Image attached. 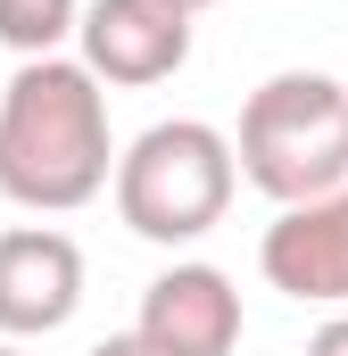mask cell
Listing matches in <instances>:
<instances>
[{
  "label": "cell",
  "mask_w": 348,
  "mask_h": 356,
  "mask_svg": "<svg viewBox=\"0 0 348 356\" xmlns=\"http://www.w3.org/2000/svg\"><path fill=\"white\" fill-rule=\"evenodd\" d=\"M91 356H158V348H141L133 332H116V340H100V348H91Z\"/></svg>",
  "instance_id": "obj_10"
},
{
  "label": "cell",
  "mask_w": 348,
  "mask_h": 356,
  "mask_svg": "<svg viewBox=\"0 0 348 356\" xmlns=\"http://www.w3.org/2000/svg\"><path fill=\"white\" fill-rule=\"evenodd\" d=\"M84 307V249L58 224L0 232V340H50Z\"/></svg>",
  "instance_id": "obj_5"
},
{
  "label": "cell",
  "mask_w": 348,
  "mask_h": 356,
  "mask_svg": "<svg viewBox=\"0 0 348 356\" xmlns=\"http://www.w3.org/2000/svg\"><path fill=\"white\" fill-rule=\"evenodd\" d=\"M258 266H265V282L282 298L348 315V182L324 191V199L282 207L265 224V241H258Z\"/></svg>",
  "instance_id": "obj_6"
},
{
  "label": "cell",
  "mask_w": 348,
  "mask_h": 356,
  "mask_svg": "<svg viewBox=\"0 0 348 356\" xmlns=\"http://www.w3.org/2000/svg\"><path fill=\"white\" fill-rule=\"evenodd\" d=\"M166 8H182V17H199V8H216V0H166Z\"/></svg>",
  "instance_id": "obj_11"
},
{
  "label": "cell",
  "mask_w": 348,
  "mask_h": 356,
  "mask_svg": "<svg viewBox=\"0 0 348 356\" xmlns=\"http://www.w3.org/2000/svg\"><path fill=\"white\" fill-rule=\"evenodd\" d=\"M224 141H232L241 182H258L274 207L324 199L348 182V91L315 67H282L249 91L241 133H224Z\"/></svg>",
  "instance_id": "obj_2"
},
{
  "label": "cell",
  "mask_w": 348,
  "mask_h": 356,
  "mask_svg": "<svg viewBox=\"0 0 348 356\" xmlns=\"http://www.w3.org/2000/svg\"><path fill=\"white\" fill-rule=\"evenodd\" d=\"M340 91H348V83H340Z\"/></svg>",
  "instance_id": "obj_13"
},
{
  "label": "cell",
  "mask_w": 348,
  "mask_h": 356,
  "mask_svg": "<svg viewBox=\"0 0 348 356\" xmlns=\"http://www.w3.org/2000/svg\"><path fill=\"white\" fill-rule=\"evenodd\" d=\"M307 356H348V315H332V323H315V340H307Z\"/></svg>",
  "instance_id": "obj_9"
},
{
  "label": "cell",
  "mask_w": 348,
  "mask_h": 356,
  "mask_svg": "<svg viewBox=\"0 0 348 356\" xmlns=\"http://www.w3.org/2000/svg\"><path fill=\"white\" fill-rule=\"evenodd\" d=\"M116 175L108 91L84 58H25L0 91V199L33 216H75Z\"/></svg>",
  "instance_id": "obj_1"
},
{
  "label": "cell",
  "mask_w": 348,
  "mask_h": 356,
  "mask_svg": "<svg viewBox=\"0 0 348 356\" xmlns=\"http://www.w3.org/2000/svg\"><path fill=\"white\" fill-rule=\"evenodd\" d=\"M116 216L158 241V249H191L224 224L232 191H241V166H232V141L199 116H174V124H150L133 149H116Z\"/></svg>",
  "instance_id": "obj_3"
},
{
  "label": "cell",
  "mask_w": 348,
  "mask_h": 356,
  "mask_svg": "<svg viewBox=\"0 0 348 356\" xmlns=\"http://www.w3.org/2000/svg\"><path fill=\"white\" fill-rule=\"evenodd\" d=\"M75 17H84V0H0V42L17 58H58Z\"/></svg>",
  "instance_id": "obj_8"
},
{
  "label": "cell",
  "mask_w": 348,
  "mask_h": 356,
  "mask_svg": "<svg viewBox=\"0 0 348 356\" xmlns=\"http://www.w3.org/2000/svg\"><path fill=\"white\" fill-rule=\"evenodd\" d=\"M0 356H25V340H0Z\"/></svg>",
  "instance_id": "obj_12"
},
{
  "label": "cell",
  "mask_w": 348,
  "mask_h": 356,
  "mask_svg": "<svg viewBox=\"0 0 348 356\" xmlns=\"http://www.w3.org/2000/svg\"><path fill=\"white\" fill-rule=\"evenodd\" d=\"M133 340L158 356H232L241 348V290L216 266H166L141 290Z\"/></svg>",
  "instance_id": "obj_7"
},
{
  "label": "cell",
  "mask_w": 348,
  "mask_h": 356,
  "mask_svg": "<svg viewBox=\"0 0 348 356\" xmlns=\"http://www.w3.org/2000/svg\"><path fill=\"white\" fill-rule=\"evenodd\" d=\"M75 42H84V75L116 91L166 83L191 58V17L166 0H84L75 17Z\"/></svg>",
  "instance_id": "obj_4"
}]
</instances>
